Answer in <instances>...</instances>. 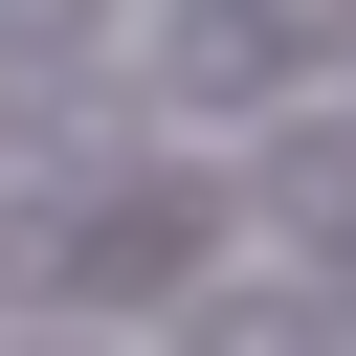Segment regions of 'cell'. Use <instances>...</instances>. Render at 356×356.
<instances>
[{"instance_id":"cell-1","label":"cell","mask_w":356,"mask_h":356,"mask_svg":"<svg viewBox=\"0 0 356 356\" xmlns=\"http://www.w3.org/2000/svg\"><path fill=\"white\" fill-rule=\"evenodd\" d=\"M312 67H334L312 0H178V22H156V89H178V111H267V89H312Z\"/></svg>"},{"instance_id":"cell-2","label":"cell","mask_w":356,"mask_h":356,"mask_svg":"<svg viewBox=\"0 0 356 356\" xmlns=\"http://www.w3.org/2000/svg\"><path fill=\"white\" fill-rule=\"evenodd\" d=\"M178 356H334V267H267V289L222 267V289L178 312Z\"/></svg>"},{"instance_id":"cell-3","label":"cell","mask_w":356,"mask_h":356,"mask_svg":"<svg viewBox=\"0 0 356 356\" xmlns=\"http://www.w3.org/2000/svg\"><path fill=\"white\" fill-rule=\"evenodd\" d=\"M245 178H267V222H289V267H334V200H356V156H334V111H289V134L245 156Z\"/></svg>"},{"instance_id":"cell-4","label":"cell","mask_w":356,"mask_h":356,"mask_svg":"<svg viewBox=\"0 0 356 356\" xmlns=\"http://www.w3.org/2000/svg\"><path fill=\"white\" fill-rule=\"evenodd\" d=\"M67 44H111V0H0V89H67Z\"/></svg>"},{"instance_id":"cell-5","label":"cell","mask_w":356,"mask_h":356,"mask_svg":"<svg viewBox=\"0 0 356 356\" xmlns=\"http://www.w3.org/2000/svg\"><path fill=\"white\" fill-rule=\"evenodd\" d=\"M44 356H67V334H44Z\"/></svg>"}]
</instances>
